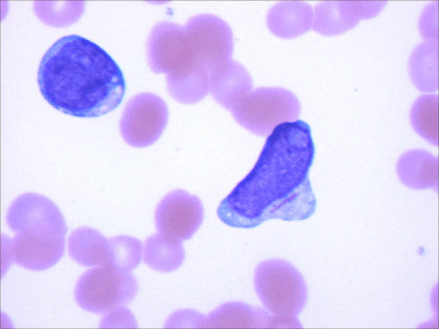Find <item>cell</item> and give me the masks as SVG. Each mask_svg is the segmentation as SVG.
<instances>
[{
	"label": "cell",
	"instance_id": "6da1fadb",
	"mask_svg": "<svg viewBox=\"0 0 439 329\" xmlns=\"http://www.w3.org/2000/svg\"><path fill=\"white\" fill-rule=\"evenodd\" d=\"M38 83L50 105L81 118L111 112L126 91L122 72L111 56L77 35L62 37L48 49L40 62Z\"/></svg>",
	"mask_w": 439,
	"mask_h": 329
},
{
	"label": "cell",
	"instance_id": "7a4b0ae2",
	"mask_svg": "<svg viewBox=\"0 0 439 329\" xmlns=\"http://www.w3.org/2000/svg\"><path fill=\"white\" fill-rule=\"evenodd\" d=\"M5 220L14 234L9 240L14 264L41 271L61 259L68 227L60 210L50 199L38 193H23L10 204Z\"/></svg>",
	"mask_w": 439,
	"mask_h": 329
},
{
	"label": "cell",
	"instance_id": "3957f363",
	"mask_svg": "<svg viewBox=\"0 0 439 329\" xmlns=\"http://www.w3.org/2000/svg\"><path fill=\"white\" fill-rule=\"evenodd\" d=\"M146 56L151 70L165 76L167 91L176 101L194 104L209 95L208 79L183 25L170 20L156 23L147 38Z\"/></svg>",
	"mask_w": 439,
	"mask_h": 329
},
{
	"label": "cell",
	"instance_id": "277c9868",
	"mask_svg": "<svg viewBox=\"0 0 439 329\" xmlns=\"http://www.w3.org/2000/svg\"><path fill=\"white\" fill-rule=\"evenodd\" d=\"M255 291L272 317V328H300L298 318L308 300L306 282L290 262L279 258L263 260L253 275Z\"/></svg>",
	"mask_w": 439,
	"mask_h": 329
},
{
	"label": "cell",
	"instance_id": "5b68a950",
	"mask_svg": "<svg viewBox=\"0 0 439 329\" xmlns=\"http://www.w3.org/2000/svg\"><path fill=\"white\" fill-rule=\"evenodd\" d=\"M228 111L246 130L257 136L267 137L279 125L297 120L301 106L290 90L278 86H262L238 94L231 100Z\"/></svg>",
	"mask_w": 439,
	"mask_h": 329
},
{
	"label": "cell",
	"instance_id": "8992f818",
	"mask_svg": "<svg viewBox=\"0 0 439 329\" xmlns=\"http://www.w3.org/2000/svg\"><path fill=\"white\" fill-rule=\"evenodd\" d=\"M138 290V281L132 272L109 262L84 271L76 282L74 296L80 309L103 315L130 303Z\"/></svg>",
	"mask_w": 439,
	"mask_h": 329
},
{
	"label": "cell",
	"instance_id": "52a82bcc",
	"mask_svg": "<svg viewBox=\"0 0 439 329\" xmlns=\"http://www.w3.org/2000/svg\"><path fill=\"white\" fill-rule=\"evenodd\" d=\"M183 25L209 87L226 74L233 63L232 30L223 19L209 13L194 15Z\"/></svg>",
	"mask_w": 439,
	"mask_h": 329
},
{
	"label": "cell",
	"instance_id": "ba28073f",
	"mask_svg": "<svg viewBox=\"0 0 439 329\" xmlns=\"http://www.w3.org/2000/svg\"><path fill=\"white\" fill-rule=\"evenodd\" d=\"M168 118V108L162 98L150 92L140 93L126 103L119 121L120 133L129 146L146 148L160 139Z\"/></svg>",
	"mask_w": 439,
	"mask_h": 329
},
{
	"label": "cell",
	"instance_id": "9c48e42d",
	"mask_svg": "<svg viewBox=\"0 0 439 329\" xmlns=\"http://www.w3.org/2000/svg\"><path fill=\"white\" fill-rule=\"evenodd\" d=\"M204 208L200 199L187 191L177 189L167 193L155 211L157 233L177 244L190 239L200 227Z\"/></svg>",
	"mask_w": 439,
	"mask_h": 329
},
{
	"label": "cell",
	"instance_id": "30bf717a",
	"mask_svg": "<svg viewBox=\"0 0 439 329\" xmlns=\"http://www.w3.org/2000/svg\"><path fill=\"white\" fill-rule=\"evenodd\" d=\"M396 172L399 181L410 189L438 192V158L427 150L414 148L403 152L397 161Z\"/></svg>",
	"mask_w": 439,
	"mask_h": 329
},
{
	"label": "cell",
	"instance_id": "8fae6325",
	"mask_svg": "<svg viewBox=\"0 0 439 329\" xmlns=\"http://www.w3.org/2000/svg\"><path fill=\"white\" fill-rule=\"evenodd\" d=\"M266 20L268 28L274 35L293 39L313 29L314 8L304 1H280L269 9Z\"/></svg>",
	"mask_w": 439,
	"mask_h": 329
},
{
	"label": "cell",
	"instance_id": "7c38bea8",
	"mask_svg": "<svg viewBox=\"0 0 439 329\" xmlns=\"http://www.w3.org/2000/svg\"><path fill=\"white\" fill-rule=\"evenodd\" d=\"M67 248L71 259L82 267L90 268L112 262L110 238L92 227L74 229L68 237Z\"/></svg>",
	"mask_w": 439,
	"mask_h": 329
},
{
	"label": "cell",
	"instance_id": "4fadbf2b",
	"mask_svg": "<svg viewBox=\"0 0 439 329\" xmlns=\"http://www.w3.org/2000/svg\"><path fill=\"white\" fill-rule=\"evenodd\" d=\"M271 316L264 309L240 301L222 304L205 316L203 328H270Z\"/></svg>",
	"mask_w": 439,
	"mask_h": 329
},
{
	"label": "cell",
	"instance_id": "5bb4252c",
	"mask_svg": "<svg viewBox=\"0 0 439 329\" xmlns=\"http://www.w3.org/2000/svg\"><path fill=\"white\" fill-rule=\"evenodd\" d=\"M438 41L423 40L411 53L408 74L415 88L423 93H436L439 89Z\"/></svg>",
	"mask_w": 439,
	"mask_h": 329
},
{
	"label": "cell",
	"instance_id": "9a60e30c",
	"mask_svg": "<svg viewBox=\"0 0 439 329\" xmlns=\"http://www.w3.org/2000/svg\"><path fill=\"white\" fill-rule=\"evenodd\" d=\"M360 22L351 1H322L314 8L312 29L324 36H336L354 28Z\"/></svg>",
	"mask_w": 439,
	"mask_h": 329
},
{
	"label": "cell",
	"instance_id": "2e32d148",
	"mask_svg": "<svg viewBox=\"0 0 439 329\" xmlns=\"http://www.w3.org/2000/svg\"><path fill=\"white\" fill-rule=\"evenodd\" d=\"M410 124L414 131L433 146H439V96L425 93L412 103L409 114Z\"/></svg>",
	"mask_w": 439,
	"mask_h": 329
},
{
	"label": "cell",
	"instance_id": "e0dca14e",
	"mask_svg": "<svg viewBox=\"0 0 439 329\" xmlns=\"http://www.w3.org/2000/svg\"><path fill=\"white\" fill-rule=\"evenodd\" d=\"M143 245L142 260L154 271L170 272L177 270L184 261L182 243L169 242L157 232L148 236Z\"/></svg>",
	"mask_w": 439,
	"mask_h": 329
},
{
	"label": "cell",
	"instance_id": "ac0fdd59",
	"mask_svg": "<svg viewBox=\"0 0 439 329\" xmlns=\"http://www.w3.org/2000/svg\"><path fill=\"white\" fill-rule=\"evenodd\" d=\"M252 88L250 74L243 65L234 60L229 71L209 86V95L219 105L228 110L236 96Z\"/></svg>",
	"mask_w": 439,
	"mask_h": 329
},
{
	"label": "cell",
	"instance_id": "d6986e66",
	"mask_svg": "<svg viewBox=\"0 0 439 329\" xmlns=\"http://www.w3.org/2000/svg\"><path fill=\"white\" fill-rule=\"evenodd\" d=\"M112 262L119 268L132 272L143 258V243L128 235H118L110 238Z\"/></svg>",
	"mask_w": 439,
	"mask_h": 329
},
{
	"label": "cell",
	"instance_id": "ffe728a7",
	"mask_svg": "<svg viewBox=\"0 0 439 329\" xmlns=\"http://www.w3.org/2000/svg\"><path fill=\"white\" fill-rule=\"evenodd\" d=\"M418 28L423 40L438 41L439 1H431L425 5L419 18Z\"/></svg>",
	"mask_w": 439,
	"mask_h": 329
},
{
	"label": "cell",
	"instance_id": "44dd1931",
	"mask_svg": "<svg viewBox=\"0 0 439 329\" xmlns=\"http://www.w3.org/2000/svg\"><path fill=\"white\" fill-rule=\"evenodd\" d=\"M99 328L107 329H134L138 323L133 312L126 306L113 309L100 320Z\"/></svg>",
	"mask_w": 439,
	"mask_h": 329
},
{
	"label": "cell",
	"instance_id": "7402d4cb",
	"mask_svg": "<svg viewBox=\"0 0 439 329\" xmlns=\"http://www.w3.org/2000/svg\"><path fill=\"white\" fill-rule=\"evenodd\" d=\"M205 315L191 309L180 310L166 320L165 328H202Z\"/></svg>",
	"mask_w": 439,
	"mask_h": 329
},
{
	"label": "cell",
	"instance_id": "603a6c76",
	"mask_svg": "<svg viewBox=\"0 0 439 329\" xmlns=\"http://www.w3.org/2000/svg\"><path fill=\"white\" fill-rule=\"evenodd\" d=\"M10 236L1 234V277L6 273L12 264H14L10 248Z\"/></svg>",
	"mask_w": 439,
	"mask_h": 329
},
{
	"label": "cell",
	"instance_id": "cb8c5ba5",
	"mask_svg": "<svg viewBox=\"0 0 439 329\" xmlns=\"http://www.w3.org/2000/svg\"><path fill=\"white\" fill-rule=\"evenodd\" d=\"M430 302L432 310L438 314V285L437 284L432 291Z\"/></svg>",
	"mask_w": 439,
	"mask_h": 329
},
{
	"label": "cell",
	"instance_id": "d4e9b609",
	"mask_svg": "<svg viewBox=\"0 0 439 329\" xmlns=\"http://www.w3.org/2000/svg\"><path fill=\"white\" fill-rule=\"evenodd\" d=\"M418 328L424 329H437L439 328L438 314H436L430 320L420 325Z\"/></svg>",
	"mask_w": 439,
	"mask_h": 329
}]
</instances>
